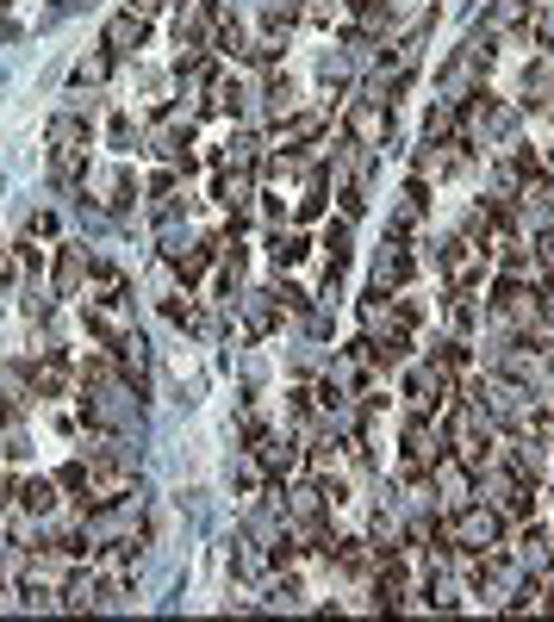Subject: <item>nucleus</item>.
<instances>
[{"mask_svg": "<svg viewBox=\"0 0 554 622\" xmlns=\"http://www.w3.org/2000/svg\"><path fill=\"white\" fill-rule=\"evenodd\" d=\"M343 138L362 143V150H381L393 138V107H386L374 88H362L355 100H343Z\"/></svg>", "mask_w": 554, "mask_h": 622, "instance_id": "f257e3e1", "label": "nucleus"}, {"mask_svg": "<svg viewBox=\"0 0 554 622\" xmlns=\"http://www.w3.org/2000/svg\"><path fill=\"white\" fill-rule=\"evenodd\" d=\"M449 454V435L443 423H430V411H412V423H405V461L417 466H436Z\"/></svg>", "mask_w": 554, "mask_h": 622, "instance_id": "f03ea898", "label": "nucleus"}, {"mask_svg": "<svg viewBox=\"0 0 554 622\" xmlns=\"http://www.w3.org/2000/svg\"><path fill=\"white\" fill-rule=\"evenodd\" d=\"M143 38H150V19H143V13H112L107 31H100V50H107L112 62H125V57H138V50H143Z\"/></svg>", "mask_w": 554, "mask_h": 622, "instance_id": "7ed1b4c3", "label": "nucleus"}, {"mask_svg": "<svg viewBox=\"0 0 554 622\" xmlns=\"http://www.w3.org/2000/svg\"><path fill=\"white\" fill-rule=\"evenodd\" d=\"M412 249L399 243V237H386L381 243V255H374V293H399L405 280H412Z\"/></svg>", "mask_w": 554, "mask_h": 622, "instance_id": "20e7f679", "label": "nucleus"}, {"mask_svg": "<svg viewBox=\"0 0 554 622\" xmlns=\"http://www.w3.org/2000/svg\"><path fill=\"white\" fill-rule=\"evenodd\" d=\"M530 19H536V0H492V7H486V19H480L474 31L498 44V38H511V31H517V26H530Z\"/></svg>", "mask_w": 554, "mask_h": 622, "instance_id": "39448f33", "label": "nucleus"}, {"mask_svg": "<svg viewBox=\"0 0 554 622\" xmlns=\"http://www.w3.org/2000/svg\"><path fill=\"white\" fill-rule=\"evenodd\" d=\"M318 131H324V112H286L274 119V150H312Z\"/></svg>", "mask_w": 554, "mask_h": 622, "instance_id": "423d86ee", "label": "nucleus"}, {"mask_svg": "<svg viewBox=\"0 0 554 622\" xmlns=\"http://www.w3.org/2000/svg\"><path fill=\"white\" fill-rule=\"evenodd\" d=\"M238 311H243V337L262 342L274 324H281V305H274V293H238Z\"/></svg>", "mask_w": 554, "mask_h": 622, "instance_id": "0eeeda50", "label": "nucleus"}, {"mask_svg": "<svg viewBox=\"0 0 554 622\" xmlns=\"http://www.w3.org/2000/svg\"><path fill=\"white\" fill-rule=\"evenodd\" d=\"M269 480H274V473L262 466V454H255V449H243L238 461H231V485H238V498H250V504H255V498H269Z\"/></svg>", "mask_w": 554, "mask_h": 622, "instance_id": "6e6552de", "label": "nucleus"}, {"mask_svg": "<svg viewBox=\"0 0 554 622\" xmlns=\"http://www.w3.org/2000/svg\"><path fill=\"white\" fill-rule=\"evenodd\" d=\"M88 274H94V255H88L81 243H63V249H57V299H69Z\"/></svg>", "mask_w": 554, "mask_h": 622, "instance_id": "1a4fd4ad", "label": "nucleus"}, {"mask_svg": "<svg viewBox=\"0 0 554 622\" xmlns=\"http://www.w3.org/2000/svg\"><path fill=\"white\" fill-rule=\"evenodd\" d=\"M219 57H250V38H243V26H238V13H212V38H207Z\"/></svg>", "mask_w": 554, "mask_h": 622, "instance_id": "9d476101", "label": "nucleus"}, {"mask_svg": "<svg viewBox=\"0 0 554 622\" xmlns=\"http://www.w3.org/2000/svg\"><path fill=\"white\" fill-rule=\"evenodd\" d=\"M57 492H63V485L57 480H19V492H13V504L26 516H50V504H57Z\"/></svg>", "mask_w": 554, "mask_h": 622, "instance_id": "9b49d317", "label": "nucleus"}, {"mask_svg": "<svg viewBox=\"0 0 554 622\" xmlns=\"http://www.w3.org/2000/svg\"><path fill=\"white\" fill-rule=\"evenodd\" d=\"M107 76H112V57H107V50H94V57H81L75 69H69V88L88 93V88H100Z\"/></svg>", "mask_w": 554, "mask_h": 622, "instance_id": "f8f14e48", "label": "nucleus"}, {"mask_svg": "<svg viewBox=\"0 0 554 622\" xmlns=\"http://www.w3.org/2000/svg\"><path fill=\"white\" fill-rule=\"evenodd\" d=\"M349 268V218L324 224V274H343Z\"/></svg>", "mask_w": 554, "mask_h": 622, "instance_id": "ddd939ff", "label": "nucleus"}, {"mask_svg": "<svg viewBox=\"0 0 554 622\" xmlns=\"http://www.w3.org/2000/svg\"><path fill=\"white\" fill-rule=\"evenodd\" d=\"M305 249H312V243H305V231H274V237H269V255H274L281 268H293Z\"/></svg>", "mask_w": 554, "mask_h": 622, "instance_id": "4468645a", "label": "nucleus"}, {"mask_svg": "<svg viewBox=\"0 0 554 622\" xmlns=\"http://www.w3.org/2000/svg\"><path fill=\"white\" fill-rule=\"evenodd\" d=\"M262 19H269V31H293L305 19V0H269V7H262Z\"/></svg>", "mask_w": 554, "mask_h": 622, "instance_id": "2eb2a0df", "label": "nucleus"}, {"mask_svg": "<svg viewBox=\"0 0 554 622\" xmlns=\"http://www.w3.org/2000/svg\"><path fill=\"white\" fill-rule=\"evenodd\" d=\"M269 293H274V305H281L286 318H305V311H312V299H305L300 287H293V280H274Z\"/></svg>", "mask_w": 554, "mask_h": 622, "instance_id": "dca6fc26", "label": "nucleus"}, {"mask_svg": "<svg viewBox=\"0 0 554 622\" xmlns=\"http://www.w3.org/2000/svg\"><path fill=\"white\" fill-rule=\"evenodd\" d=\"M336 200H343V218H349V224H355V218L367 212V181H349L343 193H336Z\"/></svg>", "mask_w": 554, "mask_h": 622, "instance_id": "f3484780", "label": "nucleus"}, {"mask_svg": "<svg viewBox=\"0 0 554 622\" xmlns=\"http://www.w3.org/2000/svg\"><path fill=\"white\" fill-rule=\"evenodd\" d=\"M19 311H26L32 324H44V318H50V293H38V287H26V293H19Z\"/></svg>", "mask_w": 554, "mask_h": 622, "instance_id": "a211bd4d", "label": "nucleus"}, {"mask_svg": "<svg viewBox=\"0 0 554 622\" xmlns=\"http://www.w3.org/2000/svg\"><path fill=\"white\" fill-rule=\"evenodd\" d=\"M13 492H19V480H13V473H7V466H0V511L13 504Z\"/></svg>", "mask_w": 554, "mask_h": 622, "instance_id": "6ab92c4d", "label": "nucleus"}, {"mask_svg": "<svg viewBox=\"0 0 554 622\" xmlns=\"http://www.w3.org/2000/svg\"><path fill=\"white\" fill-rule=\"evenodd\" d=\"M19 280V255H0V287H13Z\"/></svg>", "mask_w": 554, "mask_h": 622, "instance_id": "aec40b11", "label": "nucleus"}, {"mask_svg": "<svg viewBox=\"0 0 554 622\" xmlns=\"http://www.w3.org/2000/svg\"><path fill=\"white\" fill-rule=\"evenodd\" d=\"M162 7H169V0H131V13H143V19H157Z\"/></svg>", "mask_w": 554, "mask_h": 622, "instance_id": "412c9836", "label": "nucleus"}, {"mask_svg": "<svg viewBox=\"0 0 554 622\" xmlns=\"http://www.w3.org/2000/svg\"><path fill=\"white\" fill-rule=\"evenodd\" d=\"M548 150H554V143H548ZM548 162H554V156H548Z\"/></svg>", "mask_w": 554, "mask_h": 622, "instance_id": "4be33fe9", "label": "nucleus"}]
</instances>
